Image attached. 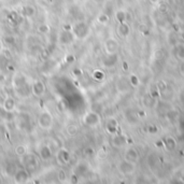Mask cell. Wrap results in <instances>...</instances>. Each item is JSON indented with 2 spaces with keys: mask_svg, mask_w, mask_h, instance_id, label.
Segmentation results:
<instances>
[{
  "mask_svg": "<svg viewBox=\"0 0 184 184\" xmlns=\"http://www.w3.org/2000/svg\"><path fill=\"white\" fill-rule=\"evenodd\" d=\"M38 124L39 127L43 130H50L53 127V115L51 112L44 110L40 113L38 117Z\"/></svg>",
  "mask_w": 184,
  "mask_h": 184,
  "instance_id": "7a4b0ae2",
  "label": "cell"
},
{
  "mask_svg": "<svg viewBox=\"0 0 184 184\" xmlns=\"http://www.w3.org/2000/svg\"><path fill=\"white\" fill-rule=\"evenodd\" d=\"M46 2H49V3H54V2L56 1V0H45Z\"/></svg>",
  "mask_w": 184,
  "mask_h": 184,
  "instance_id": "ac0fdd59",
  "label": "cell"
},
{
  "mask_svg": "<svg viewBox=\"0 0 184 184\" xmlns=\"http://www.w3.org/2000/svg\"><path fill=\"white\" fill-rule=\"evenodd\" d=\"M74 38H76V36L71 30H63L58 36V41H59L60 44L68 45L73 42Z\"/></svg>",
  "mask_w": 184,
  "mask_h": 184,
  "instance_id": "5b68a950",
  "label": "cell"
},
{
  "mask_svg": "<svg viewBox=\"0 0 184 184\" xmlns=\"http://www.w3.org/2000/svg\"><path fill=\"white\" fill-rule=\"evenodd\" d=\"M1 183H2V178L0 177V184H1Z\"/></svg>",
  "mask_w": 184,
  "mask_h": 184,
  "instance_id": "d6986e66",
  "label": "cell"
},
{
  "mask_svg": "<svg viewBox=\"0 0 184 184\" xmlns=\"http://www.w3.org/2000/svg\"><path fill=\"white\" fill-rule=\"evenodd\" d=\"M15 107H16V102H15V99L13 97H7L3 101V110L8 113H11L14 111Z\"/></svg>",
  "mask_w": 184,
  "mask_h": 184,
  "instance_id": "ba28073f",
  "label": "cell"
},
{
  "mask_svg": "<svg viewBox=\"0 0 184 184\" xmlns=\"http://www.w3.org/2000/svg\"><path fill=\"white\" fill-rule=\"evenodd\" d=\"M40 156H41V158H42L43 160H51L52 158V150H51V147H49V145H42L41 147V149H40Z\"/></svg>",
  "mask_w": 184,
  "mask_h": 184,
  "instance_id": "30bf717a",
  "label": "cell"
},
{
  "mask_svg": "<svg viewBox=\"0 0 184 184\" xmlns=\"http://www.w3.org/2000/svg\"><path fill=\"white\" fill-rule=\"evenodd\" d=\"M22 13H23V15H24V16L31 17V16H33V15L36 14V9L33 8V7H31V6H25V7H23Z\"/></svg>",
  "mask_w": 184,
  "mask_h": 184,
  "instance_id": "7c38bea8",
  "label": "cell"
},
{
  "mask_svg": "<svg viewBox=\"0 0 184 184\" xmlns=\"http://www.w3.org/2000/svg\"><path fill=\"white\" fill-rule=\"evenodd\" d=\"M4 42L8 45H14L15 44V38L13 36H8V37L4 38Z\"/></svg>",
  "mask_w": 184,
  "mask_h": 184,
  "instance_id": "2e32d148",
  "label": "cell"
},
{
  "mask_svg": "<svg viewBox=\"0 0 184 184\" xmlns=\"http://www.w3.org/2000/svg\"><path fill=\"white\" fill-rule=\"evenodd\" d=\"M14 152H15V154H16L17 156H24L25 154H27V147H25V145H23V144H20V145H17L16 147H15V150H14Z\"/></svg>",
  "mask_w": 184,
  "mask_h": 184,
  "instance_id": "4fadbf2b",
  "label": "cell"
},
{
  "mask_svg": "<svg viewBox=\"0 0 184 184\" xmlns=\"http://www.w3.org/2000/svg\"><path fill=\"white\" fill-rule=\"evenodd\" d=\"M65 179H66L65 172H64L63 170H60V171L58 172V180H59V181H64Z\"/></svg>",
  "mask_w": 184,
  "mask_h": 184,
  "instance_id": "e0dca14e",
  "label": "cell"
},
{
  "mask_svg": "<svg viewBox=\"0 0 184 184\" xmlns=\"http://www.w3.org/2000/svg\"><path fill=\"white\" fill-rule=\"evenodd\" d=\"M14 180L16 183H25L29 180V171L25 169H19L14 172Z\"/></svg>",
  "mask_w": 184,
  "mask_h": 184,
  "instance_id": "52a82bcc",
  "label": "cell"
},
{
  "mask_svg": "<svg viewBox=\"0 0 184 184\" xmlns=\"http://www.w3.org/2000/svg\"><path fill=\"white\" fill-rule=\"evenodd\" d=\"M13 87H14L15 93L20 98L28 97L29 94H31L30 87L28 86L26 78L23 74L19 73L13 78Z\"/></svg>",
  "mask_w": 184,
  "mask_h": 184,
  "instance_id": "6da1fadb",
  "label": "cell"
},
{
  "mask_svg": "<svg viewBox=\"0 0 184 184\" xmlns=\"http://www.w3.org/2000/svg\"><path fill=\"white\" fill-rule=\"evenodd\" d=\"M57 158H58L59 164H61V165H66V164H68L70 162L69 152H68L66 149L59 150V151H58V154H57Z\"/></svg>",
  "mask_w": 184,
  "mask_h": 184,
  "instance_id": "9c48e42d",
  "label": "cell"
},
{
  "mask_svg": "<svg viewBox=\"0 0 184 184\" xmlns=\"http://www.w3.org/2000/svg\"><path fill=\"white\" fill-rule=\"evenodd\" d=\"M77 133H78V126H76V125L73 124H70L67 126V134L69 136H74L77 135Z\"/></svg>",
  "mask_w": 184,
  "mask_h": 184,
  "instance_id": "9a60e30c",
  "label": "cell"
},
{
  "mask_svg": "<svg viewBox=\"0 0 184 184\" xmlns=\"http://www.w3.org/2000/svg\"><path fill=\"white\" fill-rule=\"evenodd\" d=\"M30 90L31 94L35 97H38V98H41V97L44 96L45 92H46V88H45V84L43 83L42 81H35L30 86Z\"/></svg>",
  "mask_w": 184,
  "mask_h": 184,
  "instance_id": "277c9868",
  "label": "cell"
},
{
  "mask_svg": "<svg viewBox=\"0 0 184 184\" xmlns=\"http://www.w3.org/2000/svg\"><path fill=\"white\" fill-rule=\"evenodd\" d=\"M72 33H74V36H76L77 38L83 39L84 37H86V35H87V33H88L87 26H86V24H84V23H79V24H77L76 26L72 28Z\"/></svg>",
  "mask_w": 184,
  "mask_h": 184,
  "instance_id": "8992f818",
  "label": "cell"
},
{
  "mask_svg": "<svg viewBox=\"0 0 184 184\" xmlns=\"http://www.w3.org/2000/svg\"><path fill=\"white\" fill-rule=\"evenodd\" d=\"M97 122H98V116L93 112L87 113V114L84 116V124L88 125V126H92V125L96 124Z\"/></svg>",
  "mask_w": 184,
  "mask_h": 184,
  "instance_id": "8fae6325",
  "label": "cell"
},
{
  "mask_svg": "<svg viewBox=\"0 0 184 184\" xmlns=\"http://www.w3.org/2000/svg\"><path fill=\"white\" fill-rule=\"evenodd\" d=\"M22 162L29 172L37 170L38 166H39V160H38L37 156L33 154H25L24 156H22Z\"/></svg>",
  "mask_w": 184,
  "mask_h": 184,
  "instance_id": "3957f363",
  "label": "cell"
},
{
  "mask_svg": "<svg viewBox=\"0 0 184 184\" xmlns=\"http://www.w3.org/2000/svg\"><path fill=\"white\" fill-rule=\"evenodd\" d=\"M38 31H39L40 33H43V35H46V33H49L50 31H51V27L47 24H41L39 25V27H38Z\"/></svg>",
  "mask_w": 184,
  "mask_h": 184,
  "instance_id": "5bb4252c",
  "label": "cell"
}]
</instances>
